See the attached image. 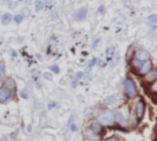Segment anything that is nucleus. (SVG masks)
<instances>
[{"mask_svg": "<svg viewBox=\"0 0 157 141\" xmlns=\"http://www.w3.org/2000/svg\"><path fill=\"white\" fill-rule=\"evenodd\" d=\"M124 91H125V95H127L129 98L136 97V95H138L136 85H135V82L130 79V77H127L124 81Z\"/></svg>", "mask_w": 157, "mask_h": 141, "instance_id": "obj_1", "label": "nucleus"}, {"mask_svg": "<svg viewBox=\"0 0 157 141\" xmlns=\"http://www.w3.org/2000/svg\"><path fill=\"white\" fill-rule=\"evenodd\" d=\"M138 69H139V74H140V75H143V76H144V75H147L149 72L152 70V61H151L150 59L143 61Z\"/></svg>", "mask_w": 157, "mask_h": 141, "instance_id": "obj_2", "label": "nucleus"}, {"mask_svg": "<svg viewBox=\"0 0 157 141\" xmlns=\"http://www.w3.org/2000/svg\"><path fill=\"white\" fill-rule=\"evenodd\" d=\"M113 120H114V117H113L112 112H104V113H102L101 116L98 117V123L99 124L108 125V124H112Z\"/></svg>", "mask_w": 157, "mask_h": 141, "instance_id": "obj_3", "label": "nucleus"}, {"mask_svg": "<svg viewBox=\"0 0 157 141\" xmlns=\"http://www.w3.org/2000/svg\"><path fill=\"white\" fill-rule=\"evenodd\" d=\"M134 59L135 60H138V61H145V60H147L150 59V54H149V52L147 50H145V49H140L138 50L136 53H135V56H134Z\"/></svg>", "mask_w": 157, "mask_h": 141, "instance_id": "obj_4", "label": "nucleus"}, {"mask_svg": "<svg viewBox=\"0 0 157 141\" xmlns=\"http://www.w3.org/2000/svg\"><path fill=\"white\" fill-rule=\"evenodd\" d=\"M145 109H146V106H145L144 100H139V102L136 103V117H138V119H141L144 117Z\"/></svg>", "mask_w": 157, "mask_h": 141, "instance_id": "obj_5", "label": "nucleus"}, {"mask_svg": "<svg viewBox=\"0 0 157 141\" xmlns=\"http://www.w3.org/2000/svg\"><path fill=\"white\" fill-rule=\"evenodd\" d=\"M10 97H11V92H10L9 88L6 87L0 88V103H4L5 101H8Z\"/></svg>", "mask_w": 157, "mask_h": 141, "instance_id": "obj_6", "label": "nucleus"}, {"mask_svg": "<svg viewBox=\"0 0 157 141\" xmlns=\"http://www.w3.org/2000/svg\"><path fill=\"white\" fill-rule=\"evenodd\" d=\"M86 15H87V10H86V8L78 9L77 11L75 12V15H74V19H75L76 21H78V20H83V19L86 17Z\"/></svg>", "mask_w": 157, "mask_h": 141, "instance_id": "obj_7", "label": "nucleus"}, {"mask_svg": "<svg viewBox=\"0 0 157 141\" xmlns=\"http://www.w3.org/2000/svg\"><path fill=\"white\" fill-rule=\"evenodd\" d=\"M11 20H12L11 14H4L1 16V23L3 25H8V23L11 22Z\"/></svg>", "mask_w": 157, "mask_h": 141, "instance_id": "obj_8", "label": "nucleus"}, {"mask_svg": "<svg viewBox=\"0 0 157 141\" xmlns=\"http://www.w3.org/2000/svg\"><path fill=\"white\" fill-rule=\"evenodd\" d=\"M147 22L150 23L151 28L155 30V28H156V15H151V16H149V19H147Z\"/></svg>", "mask_w": 157, "mask_h": 141, "instance_id": "obj_9", "label": "nucleus"}, {"mask_svg": "<svg viewBox=\"0 0 157 141\" xmlns=\"http://www.w3.org/2000/svg\"><path fill=\"white\" fill-rule=\"evenodd\" d=\"M91 129H92L96 134H98V133H101L102 127H101V124H99V123H93V124L91 125Z\"/></svg>", "mask_w": 157, "mask_h": 141, "instance_id": "obj_10", "label": "nucleus"}, {"mask_svg": "<svg viewBox=\"0 0 157 141\" xmlns=\"http://www.w3.org/2000/svg\"><path fill=\"white\" fill-rule=\"evenodd\" d=\"M34 6H36V11H41V10L43 9L44 4H43V1H42V0H37V1L34 3Z\"/></svg>", "mask_w": 157, "mask_h": 141, "instance_id": "obj_11", "label": "nucleus"}, {"mask_svg": "<svg viewBox=\"0 0 157 141\" xmlns=\"http://www.w3.org/2000/svg\"><path fill=\"white\" fill-rule=\"evenodd\" d=\"M4 74H5V66H4V63L0 61V77L4 76Z\"/></svg>", "mask_w": 157, "mask_h": 141, "instance_id": "obj_12", "label": "nucleus"}, {"mask_svg": "<svg viewBox=\"0 0 157 141\" xmlns=\"http://www.w3.org/2000/svg\"><path fill=\"white\" fill-rule=\"evenodd\" d=\"M49 70H52L54 72V74H59V67L56 66V65H52V66H49Z\"/></svg>", "mask_w": 157, "mask_h": 141, "instance_id": "obj_13", "label": "nucleus"}, {"mask_svg": "<svg viewBox=\"0 0 157 141\" xmlns=\"http://www.w3.org/2000/svg\"><path fill=\"white\" fill-rule=\"evenodd\" d=\"M22 15H16V16H15L14 17V20H15V22H16V23H21V22H22Z\"/></svg>", "mask_w": 157, "mask_h": 141, "instance_id": "obj_14", "label": "nucleus"}, {"mask_svg": "<svg viewBox=\"0 0 157 141\" xmlns=\"http://www.w3.org/2000/svg\"><path fill=\"white\" fill-rule=\"evenodd\" d=\"M44 77H45L47 80H50V79H52V74H49V72H45V74H44Z\"/></svg>", "mask_w": 157, "mask_h": 141, "instance_id": "obj_15", "label": "nucleus"}, {"mask_svg": "<svg viewBox=\"0 0 157 141\" xmlns=\"http://www.w3.org/2000/svg\"><path fill=\"white\" fill-rule=\"evenodd\" d=\"M20 93H21V96H22V98H27V93H26L25 91H21Z\"/></svg>", "mask_w": 157, "mask_h": 141, "instance_id": "obj_16", "label": "nucleus"}, {"mask_svg": "<svg viewBox=\"0 0 157 141\" xmlns=\"http://www.w3.org/2000/svg\"><path fill=\"white\" fill-rule=\"evenodd\" d=\"M114 101H116V98H114V97H112L111 100H107V103H113Z\"/></svg>", "mask_w": 157, "mask_h": 141, "instance_id": "obj_17", "label": "nucleus"}, {"mask_svg": "<svg viewBox=\"0 0 157 141\" xmlns=\"http://www.w3.org/2000/svg\"><path fill=\"white\" fill-rule=\"evenodd\" d=\"M54 106H55V103L52 102V103H49V104H48V108H49V109H52V108H53Z\"/></svg>", "mask_w": 157, "mask_h": 141, "instance_id": "obj_18", "label": "nucleus"}, {"mask_svg": "<svg viewBox=\"0 0 157 141\" xmlns=\"http://www.w3.org/2000/svg\"><path fill=\"white\" fill-rule=\"evenodd\" d=\"M95 63H96V59H92V60H91V63H90V66H92L93 64H95Z\"/></svg>", "mask_w": 157, "mask_h": 141, "instance_id": "obj_19", "label": "nucleus"}, {"mask_svg": "<svg viewBox=\"0 0 157 141\" xmlns=\"http://www.w3.org/2000/svg\"><path fill=\"white\" fill-rule=\"evenodd\" d=\"M103 9H104L103 6H99V10H98V11H99V12H103V11H104V10H103Z\"/></svg>", "mask_w": 157, "mask_h": 141, "instance_id": "obj_20", "label": "nucleus"}, {"mask_svg": "<svg viewBox=\"0 0 157 141\" xmlns=\"http://www.w3.org/2000/svg\"><path fill=\"white\" fill-rule=\"evenodd\" d=\"M0 141H9V140H8V139H1Z\"/></svg>", "mask_w": 157, "mask_h": 141, "instance_id": "obj_21", "label": "nucleus"}, {"mask_svg": "<svg viewBox=\"0 0 157 141\" xmlns=\"http://www.w3.org/2000/svg\"><path fill=\"white\" fill-rule=\"evenodd\" d=\"M4 1H9V0H4Z\"/></svg>", "mask_w": 157, "mask_h": 141, "instance_id": "obj_22", "label": "nucleus"}]
</instances>
